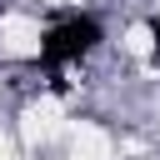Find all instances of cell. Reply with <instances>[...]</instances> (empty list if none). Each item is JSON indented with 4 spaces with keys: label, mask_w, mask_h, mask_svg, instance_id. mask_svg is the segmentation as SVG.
Instances as JSON below:
<instances>
[{
    "label": "cell",
    "mask_w": 160,
    "mask_h": 160,
    "mask_svg": "<svg viewBox=\"0 0 160 160\" xmlns=\"http://www.w3.org/2000/svg\"><path fill=\"white\" fill-rule=\"evenodd\" d=\"M95 40H100V25H95L90 15H70V20L50 25V35H45L40 55H45V65H65V60H80Z\"/></svg>",
    "instance_id": "6da1fadb"
}]
</instances>
